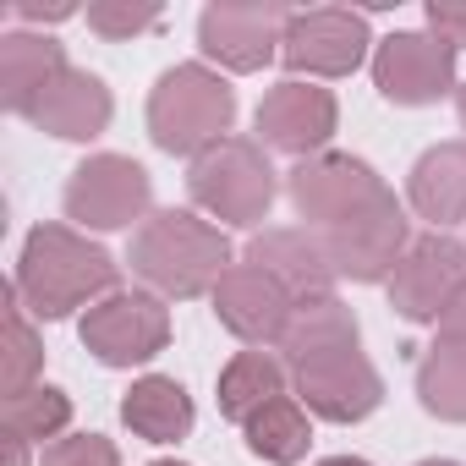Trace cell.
<instances>
[{
    "label": "cell",
    "mask_w": 466,
    "mask_h": 466,
    "mask_svg": "<svg viewBox=\"0 0 466 466\" xmlns=\"http://www.w3.org/2000/svg\"><path fill=\"white\" fill-rule=\"evenodd\" d=\"M39 466H121V450L105 433H61L56 444H45Z\"/></svg>",
    "instance_id": "cell-28"
},
{
    "label": "cell",
    "mask_w": 466,
    "mask_h": 466,
    "mask_svg": "<svg viewBox=\"0 0 466 466\" xmlns=\"http://www.w3.org/2000/svg\"><path fill=\"white\" fill-rule=\"evenodd\" d=\"M77 230H137L154 214V176L132 154H88L61 192Z\"/></svg>",
    "instance_id": "cell-5"
},
{
    "label": "cell",
    "mask_w": 466,
    "mask_h": 466,
    "mask_svg": "<svg viewBox=\"0 0 466 466\" xmlns=\"http://www.w3.org/2000/svg\"><path fill=\"white\" fill-rule=\"evenodd\" d=\"M455 116H461V132H466V83L455 88Z\"/></svg>",
    "instance_id": "cell-34"
},
{
    "label": "cell",
    "mask_w": 466,
    "mask_h": 466,
    "mask_svg": "<svg viewBox=\"0 0 466 466\" xmlns=\"http://www.w3.org/2000/svg\"><path fill=\"white\" fill-rule=\"evenodd\" d=\"M291 373V390L297 400L308 406V417L319 422H335V428H351V422H368L379 406H384V379L379 368L368 362L362 346H340V351H324V357H308Z\"/></svg>",
    "instance_id": "cell-10"
},
{
    "label": "cell",
    "mask_w": 466,
    "mask_h": 466,
    "mask_svg": "<svg viewBox=\"0 0 466 466\" xmlns=\"http://www.w3.org/2000/svg\"><path fill=\"white\" fill-rule=\"evenodd\" d=\"M291 6H275V0H253V6H237V0H214V6L198 12V50L208 66L219 72H264L291 28Z\"/></svg>",
    "instance_id": "cell-8"
},
{
    "label": "cell",
    "mask_w": 466,
    "mask_h": 466,
    "mask_svg": "<svg viewBox=\"0 0 466 466\" xmlns=\"http://www.w3.org/2000/svg\"><path fill=\"white\" fill-rule=\"evenodd\" d=\"M66 45L34 28H12L0 34V110L28 116V105L56 83V72H66Z\"/></svg>",
    "instance_id": "cell-19"
},
{
    "label": "cell",
    "mask_w": 466,
    "mask_h": 466,
    "mask_svg": "<svg viewBox=\"0 0 466 466\" xmlns=\"http://www.w3.org/2000/svg\"><path fill=\"white\" fill-rule=\"evenodd\" d=\"M417 466H461V461H444V455H428V461H417Z\"/></svg>",
    "instance_id": "cell-35"
},
{
    "label": "cell",
    "mask_w": 466,
    "mask_h": 466,
    "mask_svg": "<svg viewBox=\"0 0 466 466\" xmlns=\"http://www.w3.org/2000/svg\"><path fill=\"white\" fill-rule=\"evenodd\" d=\"M77 340L99 368H143L170 346V308L154 291H110L77 319Z\"/></svg>",
    "instance_id": "cell-7"
},
{
    "label": "cell",
    "mask_w": 466,
    "mask_h": 466,
    "mask_svg": "<svg viewBox=\"0 0 466 466\" xmlns=\"http://www.w3.org/2000/svg\"><path fill=\"white\" fill-rule=\"evenodd\" d=\"M148 466H187V461H148Z\"/></svg>",
    "instance_id": "cell-36"
},
{
    "label": "cell",
    "mask_w": 466,
    "mask_h": 466,
    "mask_svg": "<svg viewBox=\"0 0 466 466\" xmlns=\"http://www.w3.org/2000/svg\"><path fill=\"white\" fill-rule=\"evenodd\" d=\"M242 439H248L253 461H264V466H297L313 450V417H308V406L297 395H280V400L258 406L242 422Z\"/></svg>",
    "instance_id": "cell-22"
},
{
    "label": "cell",
    "mask_w": 466,
    "mask_h": 466,
    "mask_svg": "<svg viewBox=\"0 0 466 466\" xmlns=\"http://www.w3.org/2000/svg\"><path fill=\"white\" fill-rule=\"evenodd\" d=\"M340 346H362V324H357V313L340 297H324V302L297 308V319H291V329L280 340V362L297 368V362L324 357V351H340Z\"/></svg>",
    "instance_id": "cell-23"
},
{
    "label": "cell",
    "mask_w": 466,
    "mask_h": 466,
    "mask_svg": "<svg viewBox=\"0 0 466 466\" xmlns=\"http://www.w3.org/2000/svg\"><path fill=\"white\" fill-rule=\"evenodd\" d=\"M428 34H439L450 50H466V0H428L422 6Z\"/></svg>",
    "instance_id": "cell-29"
},
{
    "label": "cell",
    "mask_w": 466,
    "mask_h": 466,
    "mask_svg": "<svg viewBox=\"0 0 466 466\" xmlns=\"http://www.w3.org/2000/svg\"><path fill=\"white\" fill-rule=\"evenodd\" d=\"M461 280H466V242H455L450 230H422L395 264V275L384 280V297L406 324H439Z\"/></svg>",
    "instance_id": "cell-14"
},
{
    "label": "cell",
    "mask_w": 466,
    "mask_h": 466,
    "mask_svg": "<svg viewBox=\"0 0 466 466\" xmlns=\"http://www.w3.org/2000/svg\"><path fill=\"white\" fill-rule=\"evenodd\" d=\"M0 444H6V466H28V444H23V439H12V433H6Z\"/></svg>",
    "instance_id": "cell-32"
},
{
    "label": "cell",
    "mask_w": 466,
    "mask_h": 466,
    "mask_svg": "<svg viewBox=\"0 0 466 466\" xmlns=\"http://www.w3.org/2000/svg\"><path fill=\"white\" fill-rule=\"evenodd\" d=\"M72 422V395L61 384H34L0 406V428L23 444H56Z\"/></svg>",
    "instance_id": "cell-25"
},
{
    "label": "cell",
    "mask_w": 466,
    "mask_h": 466,
    "mask_svg": "<svg viewBox=\"0 0 466 466\" xmlns=\"http://www.w3.org/2000/svg\"><path fill=\"white\" fill-rule=\"evenodd\" d=\"M439 335L466 346V280H461V286H455V297L444 302V313H439Z\"/></svg>",
    "instance_id": "cell-31"
},
{
    "label": "cell",
    "mask_w": 466,
    "mask_h": 466,
    "mask_svg": "<svg viewBox=\"0 0 466 466\" xmlns=\"http://www.w3.org/2000/svg\"><path fill=\"white\" fill-rule=\"evenodd\" d=\"M286 384H291V373H286L280 351H237L219 368V417L242 428L258 406L280 400Z\"/></svg>",
    "instance_id": "cell-21"
},
{
    "label": "cell",
    "mask_w": 466,
    "mask_h": 466,
    "mask_svg": "<svg viewBox=\"0 0 466 466\" xmlns=\"http://www.w3.org/2000/svg\"><path fill=\"white\" fill-rule=\"evenodd\" d=\"M148 143L170 159H198L203 148L225 143L237 127V88L208 61H176L154 77L143 105Z\"/></svg>",
    "instance_id": "cell-3"
},
{
    "label": "cell",
    "mask_w": 466,
    "mask_h": 466,
    "mask_svg": "<svg viewBox=\"0 0 466 466\" xmlns=\"http://www.w3.org/2000/svg\"><path fill=\"white\" fill-rule=\"evenodd\" d=\"M187 198L198 214L237 225V230H258L280 198V170L269 165V148L258 137H237L203 148L187 165Z\"/></svg>",
    "instance_id": "cell-4"
},
{
    "label": "cell",
    "mask_w": 466,
    "mask_h": 466,
    "mask_svg": "<svg viewBox=\"0 0 466 466\" xmlns=\"http://www.w3.org/2000/svg\"><path fill=\"white\" fill-rule=\"evenodd\" d=\"M417 406L433 422H466V346L461 340H433L417 357Z\"/></svg>",
    "instance_id": "cell-24"
},
{
    "label": "cell",
    "mask_w": 466,
    "mask_h": 466,
    "mask_svg": "<svg viewBox=\"0 0 466 466\" xmlns=\"http://www.w3.org/2000/svg\"><path fill=\"white\" fill-rule=\"evenodd\" d=\"M373 50V34H368V17L362 12H346V6H308L291 17L286 28V45H280V61L291 77L313 83V77H351Z\"/></svg>",
    "instance_id": "cell-12"
},
{
    "label": "cell",
    "mask_w": 466,
    "mask_h": 466,
    "mask_svg": "<svg viewBox=\"0 0 466 466\" xmlns=\"http://www.w3.org/2000/svg\"><path fill=\"white\" fill-rule=\"evenodd\" d=\"M406 203L417 219H428V230H455L466 219V137L417 154L406 176Z\"/></svg>",
    "instance_id": "cell-18"
},
{
    "label": "cell",
    "mask_w": 466,
    "mask_h": 466,
    "mask_svg": "<svg viewBox=\"0 0 466 466\" xmlns=\"http://www.w3.org/2000/svg\"><path fill=\"white\" fill-rule=\"evenodd\" d=\"M12 17L45 28V23H66V17H77V6H72V0H50V6H39V0H12Z\"/></svg>",
    "instance_id": "cell-30"
},
{
    "label": "cell",
    "mask_w": 466,
    "mask_h": 466,
    "mask_svg": "<svg viewBox=\"0 0 466 466\" xmlns=\"http://www.w3.org/2000/svg\"><path fill=\"white\" fill-rule=\"evenodd\" d=\"M45 373V340L34 329V313L23 308L17 286H6V351H0V395H23Z\"/></svg>",
    "instance_id": "cell-26"
},
{
    "label": "cell",
    "mask_w": 466,
    "mask_h": 466,
    "mask_svg": "<svg viewBox=\"0 0 466 466\" xmlns=\"http://www.w3.org/2000/svg\"><path fill=\"white\" fill-rule=\"evenodd\" d=\"M23 308L39 324H61L77 308L88 313L94 302H105L110 291H121V264L77 225L45 219L28 230V242L17 253V275H12Z\"/></svg>",
    "instance_id": "cell-1"
},
{
    "label": "cell",
    "mask_w": 466,
    "mask_h": 466,
    "mask_svg": "<svg viewBox=\"0 0 466 466\" xmlns=\"http://www.w3.org/2000/svg\"><path fill=\"white\" fill-rule=\"evenodd\" d=\"M286 198H291V208H297V219L308 230H335L351 214L373 208L379 198H390V181L368 159L324 148V154H313V159L286 170Z\"/></svg>",
    "instance_id": "cell-6"
},
{
    "label": "cell",
    "mask_w": 466,
    "mask_h": 466,
    "mask_svg": "<svg viewBox=\"0 0 466 466\" xmlns=\"http://www.w3.org/2000/svg\"><path fill=\"white\" fill-rule=\"evenodd\" d=\"M121 422H127L137 439H148V444H176V439L192 433L198 406H192V395H187L181 379H170V373H143V379H132V390L121 395Z\"/></svg>",
    "instance_id": "cell-20"
},
{
    "label": "cell",
    "mask_w": 466,
    "mask_h": 466,
    "mask_svg": "<svg viewBox=\"0 0 466 466\" xmlns=\"http://www.w3.org/2000/svg\"><path fill=\"white\" fill-rule=\"evenodd\" d=\"M23 121L39 127V132H50V137H61V143H94V137H105L110 121H116V94H110V83H105L99 72L66 66V72H56V83L28 105Z\"/></svg>",
    "instance_id": "cell-17"
},
{
    "label": "cell",
    "mask_w": 466,
    "mask_h": 466,
    "mask_svg": "<svg viewBox=\"0 0 466 466\" xmlns=\"http://www.w3.org/2000/svg\"><path fill=\"white\" fill-rule=\"evenodd\" d=\"M373 88L395 110L439 105L461 88L455 83V50L428 28H395L390 39L373 45Z\"/></svg>",
    "instance_id": "cell-9"
},
{
    "label": "cell",
    "mask_w": 466,
    "mask_h": 466,
    "mask_svg": "<svg viewBox=\"0 0 466 466\" xmlns=\"http://www.w3.org/2000/svg\"><path fill=\"white\" fill-rule=\"evenodd\" d=\"M88 34L121 45V39H137V34H154L165 23V12L154 6V0H94V6L83 12Z\"/></svg>",
    "instance_id": "cell-27"
},
{
    "label": "cell",
    "mask_w": 466,
    "mask_h": 466,
    "mask_svg": "<svg viewBox=\"0 0 466 466\" xmlns=\"http://www.w3.org/2000/svg\"><path fill=\"white\" fill-rule=\"evenodd\" d=\"M253 127H258V143L275 148V154H291L297 165L324 154L329 137L340 132V105L329 88L319 83H302V77H280L258 110H253Z\"/></svg>",
    "instance_id": "cell-13"
},
{
    "label": "cell",
    "mask_w": 466,
    "mask_h": 466,
    "mask_svg": "<svg viewBox=\"0 0 466 466\" xmlns=\"http://www.w3.org/2000/svg\"><path fill=\"white\" fill-rule=\"evenodd\" d=\"M313 466H373V461H362V455H324V461H313Z\"/></svg>",
    "instance_id": "cell-33"
},
{
    "label": "cell",
    "mask_w": 466,
    "mask_h": 466,
    "mask_svg": "<svg viewBox=\"0 0 466 466\" xmlns=\"http://www.w3.org/2000/svg\"><path fill=\"white\" fill-rule=\"evenodd\" d=\"M242 264L264 269L297 308L324 302V297H335V286H340L335 258H329V248H324V230H308V225H264L258 237L248 242Z\"/></svg>",
    "instance_id": "cell-15"
},
{
    "label": "cell",
    "mask_w": 466,
    "mask_h": 466,
    "mask_svg": "<svg viewBox=\"0 0 466 466\" xmlns=\"http://www.w3.org/2000/svg\"><path fill=\"white\" fill-rule=\"evenodd\" d=\"M417 242V230L406 219V203L390 192L379 198L373 208L351 214L346 225L324 230V248L335 258V275L351 280V286H384L395 275V264L406 258V248Z\"/></svg>",
    "instance_id": "cell-11"
},
{
    "label": "cell",
    "mask_w": 466,
    "mask_h": 466,
    "mask_svg": "<svg viewBox=\"0 0 466 466\" xmlns=\"http://www.w3.org/2000/svg\"><path fill=\"white\" fill-rule=\"evenodd\" d=\"M214 319L225 335H237L248 351H280L291 319H297V302L253 264H237L219 286H214Z\"/></svg>",
    "instance_id": "cell-16"
},
{
    "label": "cell",
    "mask_w": 466,
    "mask_h": 466,
    "mask_svg": "<svg viewBox=\"0 0 466 466\" xmlns=\"http://www.w3.org/2000/svg\"><path fill=\"white\" fill-rule=\"evenodd\" d=\"M127 269L159 302H198V297H214V286L237 269V253H230L225 230L198 208H154L132 230Z\"/></svg>",
    "instance_id": "cell-2"
}]
</instances>
